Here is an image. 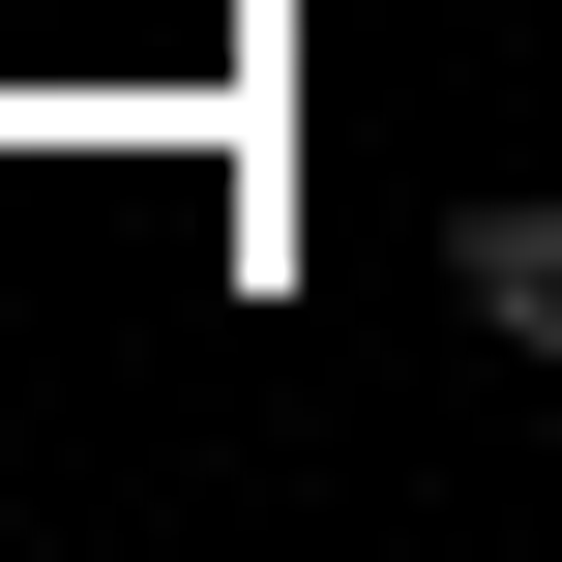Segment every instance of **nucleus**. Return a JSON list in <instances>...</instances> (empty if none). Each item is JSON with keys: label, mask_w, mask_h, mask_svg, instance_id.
<instances>
[{"label": "nucleus", "mask_w": 562, "mask_h": 562, "mask_svg": "<svg viewBox=\"0 0 562 562\" xmlns=\"http://www.w3.org/2000/svg\"><path fill=\"white\" fill-rule=\"evenodd\" d=\"M445 296H474L504 356H562V207H445Z\"/></svg>", "instance_id": "obj_1"}]
</instances>
